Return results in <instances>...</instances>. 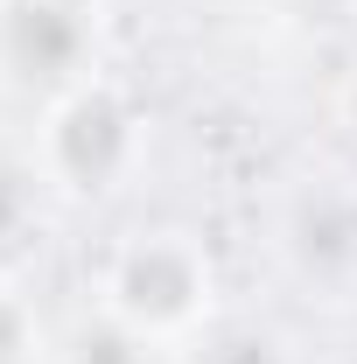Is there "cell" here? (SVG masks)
I'll list each match as a JSON object with an SVG mask.
<instances>
[{
	"label": "cell",
	"mask_w": 357,
	"mask_h": 364,
	"mask_svg": "<svg viewBox=\"0 0 357 364\" xmlns=\"http://www.w3.org/2000/svg\"><path fill=\"white\" fill-rule=\"evenodd\" d=\"M112 56V0H0V98L49 105Z\"/></svg>",
	"instance_id": "4"
},
{
	"label": "cell",
	"mask_w": 357,
	"mask_h": 364,
	"mask_svg": "<svg viewBox=\"0 0 357 364\" xmlns=\"http://www.w3.org/2000/svg\"><path fill=\"white\" fill-rule=\"evenodd\" d=\"M49 218H56V196L43 189L28 147H0V280H28Z\"/></svg>",
	"instance_id": "5"
},
{
	"label": "cell",
	"mask_w": 357,
	"mask_h": 364,
	"mask_svg": "<svg viewBox=\"0 0 357 364\" xmlns=\"http://www.w3.org/2000/svg\"><path fill=\"white\" fill-rule=\"evenodd\" d=\"M336 112H343V127H351V134H357V77H351V85H343V91H336Z\"/></svg>",
	"instance_id": "9"
},
{
	"label": "cell",
	"mask_w": 357,
	"mask_h": 364,
	"mask_svg": "<svg viewBox=\"0 0 357 364\" xmlns=\"http://www.w3.org/2000/svg\"><path fill=\"white\" fill-rule=\"evenodd\" d=\"M351 7H357V0H351Z\"/></svg>",
	"instance_id": "10"
},
{
	"label": "cell",
	"mask_w": 357,
	"mask_h": 364,
	"mask_svg": "<svg viewBox=\"0 0 357 364\" xmlns=\"http://www.w3.org/2000/svg\"><path fill=\"white\" fill-rule=\"evenodd\" d=\"M267 252L287 287L309 301H343L357 294V168H294L273 182L267 210Z\"/></svg>",
	"instance_id": "3"
},
{
	"label": "cell",
	"mask_w": 357,
	"mask_h": 364,
	"mask_svg": "<svg viewBox=\"0 0 357 364\" xmlns=\"http://www.w3.org/2000/svg\"><path fill=\"white\" fill-rule=\"evenodd\" d=\"M147 147H154V119L134 98L127 77L98 70L63 98L36 105V134H28V161L56 210H112L134 196L147 176Z\"/></svg>",
	"instance_id": "2"
},
{
	"label": "cell",
	"mask_w": 357,
	"mask_h": 364,
	"mask_svg": "<svg viewBox=\"0 0 357 364\" xmlns=\"http://www.w3.org/2000/svg\"><path fill=\"white\" fill-rule=\"evenodd\" d=\"M169 364H302V350H294V336L273 316L224 301L218 316H211V329H196Z\"/></svg>",
	"instance_id": "6"
},
{
	"label": "cell",
	"mask_w": 357,
	"mask_h": 364,
	"mask_svg": "<svg viewBox=\"0 0 357 364\" xmlns=\"http://www.w3.org/2000/svg\"><path fill=\"white\" fill-rule=\"evenodd\" d=\"M91 309L176 358L224 309V267L211 238L189 225H127L91 259Z\"/></svg>",
	"instance_id": "1"
},
{
	"label": "cell",
	"mask_w": 357,
	"mask_h": 364,
	"mask_svg": "<svg viewBox=\"0 0 357 364\" xmlns=\"http://www.w3.org/2000/svg\"><path fill=\"white\" fill-rule=\"evenodd\" d=\"M49 364H161V350L140 343L134 329H119L112 316H98V309L85 301V316L70 322V329H56Z\"/></svg>",
	"instance_id": "7"
},
{
	"label": "cell",
	"mask_w": 357,
	"mask_h": 364,
	"mask_svg": "<svg viewBox=\"0 0 357 364\" xmlns=\"http://www.w3.org/2000/svg\"><path fill=\"white\" fill-rule=\"evenodd\" d=\"M49 322L28 294V280H0V364H49Z\"/></svg>",
	"instance_id": "8"
}]
</instances>
